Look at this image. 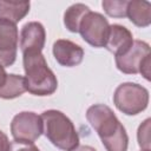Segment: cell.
I'll use <instances>...</instances> for the list:
<instances>
[{
  "label": "cell",
  "instance_id": "cell-4",
  "mask_svg": "<svg viewBox=\"0 0 151 151\" xmlns=\"http://www.w3.org/2000/svg\"><path fill=\"white\" fill-rule=\"evenodd\" d=\"M113 103L120 112L134 116L147 107L149 91L136 83H123L114 91Z\"/></svg>",
  "mask_w": 151,
  "mask_h": 151
},
{
  "label": "cell",
  "instance_id": "cell-8",
  "mask_svg": "<svg viewBox=\"0 0 151 151\" xmlns=\"http://www.w3.org/2000/svg\"><path fill=\"white\" fill-rule=\"evenodd\" d=\"M19 32L17 25L0 21V65L11 66L17 58Z\"/></svg>",
  "mask_w": 151,
  "mask_h": 151
},
{
  "label": "cell",
  "instance_id": "cell-22",
  "mask_svg": "<svg viewBox=\"0 0 151 151\" xmlns=\"http://www.w3.org/2000/svg\"><path fill=\"white\" fill-rule=\"evenodd\" d=\"M142 151H147V150H142Z\"/></svg>",
  "mask_w": 151,
  "mask_h": 151
},
{
  "label": "cell",
  "instance_id": "cell-13",
  "mask_svg": "<svg viewBox=\"0 0 151 151\" xmlns=\"http://www.w3.org/2000/svg\"><path fill=\"white\" fill-rule=\"evenodd\" d=\"M126 17L138 27H147L151 24V4L145 0L129 1Z\"/></svg>",
  "mask_w": 151,
  "mask_h": 151
},
{
  "label": "cell",
  "instance_id": "cell-5",
  "mask_svg": "<svg viewBox=\"0 0 151 151\" xmlns=\"http://www.w3.org/2000/svg\"><path fill=\"white\" fill-rule=\"evenodd\" d=\"M11 133L15 142L34 143L42 133L41 117L29 111L15 114L11 123Z\"/></svg>",
  "mask_w": 151,
  "mask_h": 151
},
{
  "label": "cell",
  "instance_id": "cell-21",
  "mask_svg": "<svg viewBox=\"0 0 151 151\" xmlns=\"http://www.w3.org/2000/svg\"><path fill=\"white\" fill-rule=\"evenodd\" d=\"M6 77H7V73L5 71V67L0 65V87L4 85V83L6 80Z\"/></svg>",
  "mask_w": 151,
  "mask_h": 151
},
{
  "label": "cell",
  "instance_id": "cell-6",
  "mask_svg": "<svg viewBox=\"0 0 151 151\" xmlns=\"http://www.w3.org/2000/svg\"><path fill=\"white\" fill-rule=\"evenodd\" d=\"M109 28V21L103 14L90 11L83 18L78 32L88 45L93 47H104Z\"/></svg>",
  "mask_w": 151,
  "mask_h": 151
},
{
  "label": "cell",
  "instance_id": "cell-17",
  "mask_svg": "<svg viewBox=\"0 0 151 151\" xmlns=\"http://www.w3.org/2000/svg\"><path fill=\"white\" fill-rule=\"evenodd\" d=\"M150 119H146L143 124L139 125L138 132H137V138H138V144L143 150L150 151Z\"/></svg>",
  "mask_w": 151,
  "mask_h": 151
},
{
  "label": "cell",
  "instance_id": "cell-1",
  "mask_svg": "<svg viewBox=\"0 0 151 151\" xmlns=\"http://www.w3.org/2000/svg\"><path fill=\"white\" fill-rule=\"evenodd\" d=\"M86 119L96 130L106 151H126L129 137L113 111L104 104H94L86 111Z\"/></svg>",
  "mask_w": 151,
  "mask_h": 151
},
{
  "label": "cell",
  "instance_id": "cell-19",
  "mask_svg": "<svg viewBox=\"0 0 151 151\" xmlns=\"http://www.w3.org/2000/svg\"><path fill=\"white\" fill-rule=\"evenodd\" d=\"M8 147H9L8 137L0 130V151H8Z\"/></svg>",
  "mask_w": 151,
  "mask_h": 151
},
{
  "label": "cell",
  "instance_id": "cell-12",
  "mask_svg": "<svg viewBox=\"0 0 151 151\" xmlns=\"http://www.w3.org/2000/svg\"><path fill=\"white\" fill-rule=\"evenodd\" d=\"M29 12L28 1H4L0 0V21L17 25Z\"/></svg>",
  "mask_w": 151,
  "mask_h": 151
},
{
  "label": "cell",
  "instance_id": "cell-16",
  "mask_svg": "<svg viewBox=\"0 0 151 151\" xmlns=\"http://www.w3.org/2000/svg\"><path fill=\"white\" fill-rule=\"evenodd\" d=\"M129 1L126 0H104L101 6L105 13L113 18H125Z\"/></svg>",
  "mask_w": 151,
  "mask_h": 151
},
{
  "label": "cell",
  "instance_id": "cell-20",
  "mask_svg": "<svg viewBox=\"0 0 151 151\" xmlns=\"http://www.w3.org/2000/svg\"><path fill=\"white\" fill-rule=\"evenodd\" d=\"M71 151H97V150L92 146H88V145H78L77 147H74Z\"/></svg>",
  "mask_w": 151,
  "mask_h": 151
},
{
  "label": "cell",
  "instance_id": "cell-11",
  "mask_svg": "<svg viewBox=\"0 0 151 151\" xmlns=\"http://www.w3.org/2000/svg\"><path fill=\"white\" fill-rule=\"evenodd\" d=\"M132 42H133L132 33L125 26L113 24L109 28V33L104 47L109 52L118 57L124 54L131 47Z\"/></svg>",
  "mask_w": 151,
  "mask_h": 151
},
{
  "label": "cell",
  "instance_id": "cell-14",
  "mask_svg": "<svg viewBox=\"0 0 151 151\" xmlns=\"http://www.w3.org/2000/svg\"><path fill=\"white\" fill-rule=\"evenodd\" d=\"M26 92L25 77L18 74H7L4 85L0 87L1 99H14Z\"/></svg>",
  "mask_w": 151,
  "mask_h": 151
},
{
  "label": "cell",
  "instance_id": "cell-10",
  "mask_svg": "<svg viewBox=\"0 0 151 151\" xmlns=\"http://www.w3.org/2000/svg\"><path fill=\"white\" fill-rule=\"evenodd\" d=\"M53 55L58 64L65 67H73L79 65L84 58V50L73 41L59 39L53 44Z\"/></svg>",
  "mask_w": 151,
  "mask_h": 151
},
{
  "label": "cell",
  "instance_id": "cell-9",
  "mask_svg": "<svg viewBox=\"0 0 151 151\" xmlns=\"http://www.w3.org/2000/svg\"><path fill=\"white\" fill-rule=\"evenodd\" d=\"M46 40L44 26L38 21H31L22 26L20 32V50L25 53H39L42 51Z\"/></svg>",
  "mask_w": 151,
  "mask_h": 151
},
{
  "label": "cell",
  "instance_id": "cell-15",
  "mask_svg": "<svg viewBox=\"0 0 151 151\" xmlns=\"http://www.w3.org/2000/svg\"><path fill=\"white\" fill-rule=\"evenodd\" d=\"M91 9L84 4H73L64 13V25L70 32L77 33L83 18Z\"/></svg>",
  "mask_w": 151,
  "mask_h": 151
},
{
  "label": "cell",
  "instance_id": "cell-3",
  "mask_svg": "<svg viewBox=\"0 0 151 151\" xmlns=\"http://www.w3.org/2000/svg\"><path fill=\"white\" fill-rule=\"evenodd\" d=\"M42 133L48 140L63 151H71L79 145V136L72 120L58 110H47L41 113Z\"/></svg>",
  "mask_w": 151,
  "mask_h": 151
},
{
  "label": "cell",
  "instance_id": "cell-7",
  "mask_svg": "<svg viewBox=\"0 0 151 151\" xmlns=\"http://www.w3.org/2000/svg\"><path fill=\"white\" fill-rule=\"evenodd\" d=\"M150 57V45L142 40H133L131 47L122 55L116 57L117 68L126 74L139 73L144 60Z\"/></svg>",
  "mask_w": 151,
  "mask_h": 151
},
{
  "label": "cell",
  "instance_id": "cell-18",
  "mask_svg": "<svg viewBox=\"0 0 151 151\" xmlns=\"http://www.w3.org/2000/svg\"><path fill=\"white\" fill-rule=\"evenodd\" d=\"M8 151H40L34 143H22V142H12L9 143Z\"/></svg>",
  "mask_w": 151,
  "mask_h": 151
},
{
  "label": "cell",
  "instance_id": "cell-2",
  "mask_svg": "<svg viewBox=\"0 0 151 151\" xmlns=\"http://www.w3.org/2000/svg\"><path fill=\"white\" fill-rule=\"evenodd\" d=\"M22 55L26 91L40 97L53 94L58 87V80L47 66L42 53H25Z\"/></svg>",
  "mask_w": 151,
  "mask_h": 151
}]
</instances>
